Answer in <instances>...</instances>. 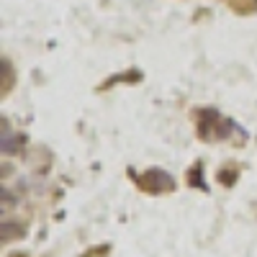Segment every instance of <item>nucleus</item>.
Wrapping results in <instances>:
<instances>
[{"label": "nucleus", "instance_id": "obj_1", "mask_svg": "<svg viewBox=\"0 0 257 257\" xmlns=\"http://www.w3.org/2000/svg\"><path fill=\"white\" fill-rule=\"evenodd\" d=\"M142 185H144L147 190H152V193H160V190H165V188H173V180H170V175H167V173L152 170L149 175H144Z\"/></svg>", "mask_w": 257, "mask_h": 257}, {"label": "nucleus", "instance_id": "obj_2", "mask_svg": "<svg viewBox=\"0 0 257 257\" xmlns=\"http://www.w3.org/2000/svg\"><path fill=\"white\" fill-rule=\"evenodd\" d=\"M0 231H3V239H6V242H11V239L16 237V234H24V229H21V226H16L13 221H3Z\"/></svg>", "mask_w": 257, "mask_h": 257}]
</instances>
